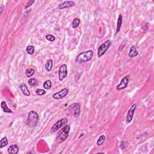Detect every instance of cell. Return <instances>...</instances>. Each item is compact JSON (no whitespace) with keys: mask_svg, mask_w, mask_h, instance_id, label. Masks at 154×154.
<instances>
[{"mask_svg":"<svg viewBox=\"0 0 154 154\" xmlns=\"http://www.w3.org/2000/svg\"><path fill=\"white\" fill-rule=\"evenodd\" d=\"M93 51L92 50H88L87 51L83 52L78 55L75 58V62L78 63H86L92 60L93 56Z\"/></svg>","mask_w":154,"mask_h":154,"instance_id":"6da1fadb","label":"cell"},{"mask_svg":"<svg viewBox=\"0 0 154 154\" xmlns=\"http://www.w3.org/2000/svg\"><path fill=\"white\" fill-rule=\"evenodd\" d=\"M39 117L37 113L35 111H29L27 118V125L29 127L33 128L35 127L37 125L38 122H39Z\"/></svg>","mask_w":154,"mask_h":154,"instance_id":"7a4b0ae2","label":"cell"},{"mask_svg":"<svg viewBox=\"0 0 154 154\" xmlns=\"http://www.w3.org/2000/svg\"><path fill=\"white\" fill-rule=\"evenodd\" d=\"M111 41L108 40V41H105L104 43H103L100 47L98 48V57H101L104 56L105 54V52H107V51L108 49V48L110 47L111 45Z\"/></svg>","mask_w":154,"mask_h":154,"instance_id":"3957f363","label":"cell"},{"mask_svg":"<svg viewBox=\"0 0 154 154\" xmlns=\"http://www.w3.org/2000/svg\"><path fill=\"white\" fill-rule=\"evenodd\" d=\"M69 131H70V126L66 125L64 128H63V129L59 132L57 140H58L60 142H64L66 140L67 137L69 136Z\"/></svg>","mask_w":154,"mask_h":154,"instance_id":"277c9868","label":"cell"},{"mask_svg":"<svg viewBox=\"0 0 154 154\" xmlns=\"http://www.w3.org/2000/svg\"><path fill=\"white\" fill-rule=\"evenodd\" d=\"M67 122V119H66V118H63V119L59 120V121L57 122L56 123L53 125V126L51 128V133H54V132L57 131L59 129H60L63 125H65Z\"/></svg>","mask_w":154,"mask_h":154,"instance_id":"5b68a950","label":"cell"},{"mask_svg":"<svg viewBox=\"0 0 154 154\" xmlns=\"http://www.w3.org/2000/svg\"><path fill=\"white\" fill-rule=\"evenodd\" d=\"M67 75V67L65 64H62L58 69V78L60 81H63L64 78H66Z\"/></svg>","mask_w":154,"mask_h":154,"instance_id":"8992f818","label":"cell"},{"mask_svg":"<svg viewBox=\"0 0 154 154\" xmlns=\"http://www.w3.org/2000/svg\"><path fill=\"white\" fill-rule=\"evenodd\" d=\"M130 75H127L124 77L122 79L120 83L116 87V89L117 90H121L123 89H125V88L127 87L128 83H129Z\"/></svg>","mask_w":154,"mask_h":154,"instance_id":"52a82bcc","label":"cell"},{"mask_svg":"<svg viewBox=\"0 0 154 154\" xmlns=\"http://www.w3.org/2000/svg\"><path fill=\"white\" fill-rule=\"evenodd\" d=\"M68 93L69 89L67 88H63L62 90H61L60 91L58 92L57 93H54L52 95V98L55 99V100H60V99H62L64 98L65 96H66Z\"/></svg>","mask_w":154,"mask_h":154,"instance_id":"ba28073f","label":"cell"},{"mask_svg":"<svg viewBox=\"0 0 154 154\" xmlns=\"http://www.w3.org/2000/svg\"><path fill=\"white\" fill-rule=\"evenodd\" d=\"M69 110H71L73 112V115L75 117H78L80 115L81 112V107L79 103H74L72 105H70L68 108Z\"/></svg>","mask_w":154,"mask_h":154,"instance_id":"9c48e42d","label":"cell"},{"mask_svg":"<svg viewBox=\"0 0 154 154\" xmlns=\"http://www.w3.org/2000/svg\"><path fill=\"white\" fill-rule=\"evenodd\" d=\"M136 107H137L136 104H133L131 105V107H130L129 110H128L126 118V121L127 123H130V122L132 121V119H133L135 111H136Z\"/></svg>","mask_w":154,"mask_h":154,"instance_id":"30bf717a","label":"cell"},{"mask_svg":"<svg viewBox=\"0 0 154 154\" xmlns=\"http://www.w3.org/2000/svg\"><path fill=\"white\" fill-rule=\"evenodd\" d=\"M75 5L74 1H64L63 3L59 4L58 8L59 9H64V8H68L71 7H73V6Z\"/></svg>","mask_w":154,"mask_h":154,"instance_id":"8fae6325","label":"cell"},{"mask_svg":"<svg viewBox=\"0 0 154 154\" xmlns=\"http://www.w3.org/2000/svg\"><path fill=\"white\" fill-rule=\"evenodd\" d=\"M19 88H20V89L21 90V91H22V93L24 94L25 96H30V95H31L30 92H29V90L28 89V87H27V86L25 83L21 84Z\"/></svg>","mask_w":154,"mask_h":154,"instance_id":"7c38bea8","label":"cell"},{"mask_svg":"<svg viewBox=\"0 0 154 154\" xmlns=\"http://www.w3.org/2000/svg\"><path fill=\"white\" fill-rule=\"evenodd\" d=\"M138 51L137 50L136 46H132L130 49L129 54H128V56H129L130 57L134 58L137 56H138Z\"/></svg>","mask_w":154,"mask_h":154,"instance_id":"4fadbf2b","label":"cell"},{"mask_svg":"<svg viewBox=\"0 0 154 154\" xmlns=\"http://www.w3.org/2000/svg\"><path fill=\"white\" fill-rule=\"evenodd\" d=\"M19 152V147L16 145H12L8 148V153L10 154H16Z\"/></svg>","mask_w":154,"mask_h":154,"instance_id":"5bb4252c","label":"cell"},{"mask_svg":"<svg viewBox=\"0 0 154 154\" xmlns=\"http://www.w3.org/2000/svg\"><path fill=\"white\" fill-rule=\"evenodd\" d=\"M122 15L121 14H119V18H118L117 22V28H116V32L115 33V36L117 34L121 31V28L122 27Z\"/></svg>","mask_w":154,"mask_h":154,"instance_id":"9a60e30c","label":"cell"},{"mask_svg":"<svg viewBox=\"0 0 154 154\" xmlns=\"http://www.w3.org/2000/svg\"><path fill=\"white\" fill-rule=\"evenodd\" d=\"M1 108L3 109V110L4 113H12L13 111H12V110H10L8 107H7V104L5 101H3L1 103Z\"/></svg>","mask_w":154,"mask_h":154,"instance_id":"2e32d148","label":"cell"},{"mask_svg":"<svg viewBox=\"0 0 154 154\" xmlns=\"http://www.w3.org/2000/svg\"><path fill=\"white\" fill-rule=\"evenodd\" d=\"M52 66H53V62H52L51 59H49V60H48V62H46L45 64L46 70L48 72H50L52 70Z\"/></svg>","mask_w":154,"mask_h":154,"instance_id":"e0dca14e","label":"cell"},{"mask_svg":"<svg viewBox=\"0 0 154 154\" xmlns=\"http://www.w3.org/2000/svg\"><path fill=\"white\" fill-rule=\"evenodd\" d=\"M105 139H106V137H105V136H104V135H101L100 137H99L98 140H97V143H96L97 145L99 146H101V145H102L105 142Z\"/></svg>","mask_w":154,"mask_h":154,"instance_id":"ac0fdd59","label":"cell"},{"mask_svg":"<svg viewBox=\"0 0 154 154\" xmlns=\"http://www.w3.org/2000/svg\"><path fill=\"white\" fill-rule=\"evenodd\" d=\"M35 73V71L34 69H33L32 68H29V69H27L26 71H25V75L27 77H32V76Z\"/></svg>","mask_w":154,"mask_h":154,"instance_id":"d6986e66","label":"cell"},{"mask_svg":"<svg viewBox=\"0 0 154 154\" xmlns=\"http://www.w3.org/2000/svg\"><path fill=\"white\" fill-rule=\"evenodd\" d=\"M8 144V140L7 138L5 137L1 139L0 141V148H3V147L7 146Z\"/></svg>","mask_w":154,"mask_h":154,"instance_id":"ffe728a7","label":"cell"},{"mask_svg":"<svg viewBox=\"0 0 154 154\" xmlns=\"http://www.w3.org/2000/svg\"><path fill=\"white\" fill-rule=\"evenodd\" d=\"M26 51L29 55H33L35 51L34 47L33 46H28L26 48Z\"/></svg>","mask_w":154,"mask_h":154,"instance_id":"44dd1931","label":"cell"},{"mask_svg":"<svg viewBox=\"0 0 154 154\" xmlns=\"http://www.w3.org/2000/svg\"><path fill=\"white\" fill-rule=\"evenodd\" d=\"M51 86H52V83L50 80H47V81H46L45 83H43V88H45V89H46V90L50 89V88H51Z\"/></svg>","mask_w":154,"mask_h":154,"instance_id":"7402d4cb","label":"cell"},{"mask_svg":"<svg viewBox=\"0 0 154 154\" xmlns=\"http://www.w3.org/2000/svg\"><path fill=\"white\" fill-rule=\"evenodd\" d=\"M80 19L79 18H75L74 20L72 22V28H76L80 25Z\"/></svg>","mask_w":154,"mask_h":154,"instance_id":"603a6c76","label":"cell"},{"mask_svg":"<svg viewBox=\"0 0 154 154\" xmlns=\"http://www.w3.org/2000/svg\"><path fill=\"white\" fill-rule=\"evenodd\" d=\"M28 83L29 86H35L37 84V81L36 78H30V79H29Z\"/></svg>","mask_w":154,"mask_h":154,"instance_id":"cb8c5ba5","label":"cell"},{"mask_svg":"<svg viewBox=\"0 0 154 154\" xmlns=\"http://www.w3.org/2000/svg\"><path fill=\"white\" fill-rule=\"evenodd\" d=\"M36 93L37 95L39 96H42L44 95L46 93V91L43 89H41V88H37V89L36 90Z\"/></svg>","mask_w":154,"mask_h":154,"instance_id":"d4e9b609","label":"cell"},{"mask_svg":"<svg viewBox=\"0 0 154 154\" xmlns=\"http://www.w3.org/2000/svg\"><path fill=\"white\" fill-rule=\"evenodd\" d=\"M46 39L50 42H54L55 40H56V37L50 34H48L46 35Z\"/></svg>","mask_w":154,"mask_h":154,"instance_id":"484cf974","label":"cell"},{"mask_svg":"<svg viewBox=\"0 0 154 154\" xmlns=\"http://www.w3.org/2000/svg\"><path fill=\"white\" fill-rule=\"evenodd\" d=\"M34 2H35L34 0H33V1H28L27 3V6H25V8L30 7V6L32 5L33 3H34Z\"/></svg>","mask_w":154,"mask_h":154,"instance_id":"4316f807","label":"cell"}]
</instances>
